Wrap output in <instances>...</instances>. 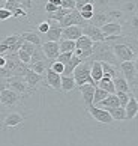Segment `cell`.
<instances>
[{"label":"cell","instance_id":"1","mask_svg":"<svg viewBox=\"0 0 138 146\" xmlns=\"http://www.w3.org/2000/svg\"><path fill=\"white\" fill-rule=\"evenodd\" d=\"M87 62H105L110 65H114V66H119V60L116 59L113 48L108 42H95L93 48H92V56L87 59Z\"/></svg>","mask_w":138,"mask_h":146},{"label":"cell","instance_id":"2","mask_svg":"<svg viewBox=\"0 0 138 146\" xmlns=\"http://www.w3.org/2000/svg\"><path fill=\"white\" fill-rule=\"evenodd\" d=\"M5 88L14 90L15 94H18L20 96H23V100L35 94V90L29 89L27 83L24 82V77H9V78H5Z\"/></svg>","mask_w":138,"mask_h":146},{"label":"cell","instance_id":"3","mask_svg":"<svg viewBox=\"0 0 138 146\" xmlns=\"http://www.w3.org/2000/svg\"><path fill=\"white\" fill-rule=\"evenodd\" d=\"M23 42L24 41L20 36V33L5 36L3 39H0V54L6 56V54H11V53H17L21 48V45H23Z\"/></svg>","mask_w":138,"mask_h":146},{"label":"cell","instance_id":"4","mask_svg":"<svg viewBox=\"0 0 138 146\" xmlns=\"http://www.w3.org/2000/svg\"><path fill=\"white\" fill-rule=\"evenodd\" d=\"M72 77L75 80V84L78 88L83 84H95V82L92 80V75H90V62H87V60L81 62L75 69H74Z\"/></svg>","mask_w":138,"mask_h":146},{"label":"cell","instance_id":"5","mask_svg":"<svg viewBox=\"0 0 138 146\" xmlns=\"http://www.w3.org/2000/svg\"><path fill=\"white\" fill-rule=\"evenodd\" d=\"M113 48V53L116 59L119 60V63L122 62H134V59L137 56V53L132 50L128 44H122V42H108Z\"/></svg>","mask_w":138,"mask_h":146},{"label":"cell","instance_id":"6","mask_svg":"<svg viewBox=\"0 0 138 146\" xmlns=\"http://www.w3.org/2000/svg\"><path fill=\"white\" fill-rule=\"evenodd\" d=\"M26 116L24 113H21L18 110H12L6 113L2 119V123H0V128L2 129H8V128H17L20 125H23V122L26 121Z\"/></svg>","mask_w":138,"mask_h":146},{"label":"cell","instance_id":"7","mask_svg":"<svg viewBox=\"0 0 138 146\" xmlns=\"http://www.w3.org/2000/svg\"><path fill=\"white\" fill-rule=\"evenodd\" d=\"M60 27L65 29V27H69V26H78V27L84 29L86 26H89V21H86L81 15H80V12L77 9L74 11H69V12L63 17V20L60 21Z\"/></svg>","mask_w":138,"mask_h":146},{"label":"cell","instance_id":"8","mask_svg":"<svg viewBox=\"0 0 138 146\" xmlns=\"http://www.w3.org/2000/svg\"><path fill=\"white\" fill-rule=\"evenodd\" d=\"M0 96H2V104L6 107V109H15L18 107L21 102H23V96H20L18 94H15L14 90L11 89H3L0 90Z\"/></svg>","mask_w":138,"mask_h":146},{"label":"cell","instance_id":"9","mask_svg":"<svg viewBox=\"0 0 138 146\" xmlns=\"http://www.w3.org/2000/svg\"><path fill=\"white\" fill-rule=\"evenodd\" d=\"M87 111L92 115L93 119H96L99 123H102V125H114V121H113V117L110 116L108 110L99 109L96 106H90V107H87Z\"/></svg>","mask_w":138,"mask_h":146},{"label":"cell","instance_id":"10","mask_svg":"<svg viewBox=\"0 0 138 146\" xmlns=\"http://www.w3.org/2000/svg\"><path fill=\"white\" fill-rule=\"evenodd\" d=\"M42 51H44L45 57L48 59L50 62H54L60 54V50H59V42H50V41H45L42 42Z\"/></svg>","mask_w":138,"mask_h":146},{"label":"cell","instance_id":"11","mask_svg":"<svg viewBox=\"0 0 138 146\" xmlns=\"http://www.w3.org/2000/svg\"><path fill=\"white\" fill-rule=\"evenodd\" d=\"M62 39V27L56 21H50V30L47 32L42 38V42L50 41V42H59Z\"/></svg>","mask_w":138,"mask_h":146},{"label":"cell","instance_id":"12","mask_svg":"<svg viewBox=\"0 0 138 146\" xmlns=\"http://www.w3.org/2000/svg\"><path fill=\"white\" fill-rule=\"evenodd\" d=\"M44 82L47 83L50 89H54V90H60V84H62V75L60 74H56L51 68H48L44 74Z\"/></svg>","mask_w":138,"mask_h":146},{"label":"cell","instance_id":"13","mask_svg":"<svg viewBox=\"0 0 138 146\" xmlns=\"http://www.w3.org/2000/svg\"><path fill=\"white\" fill-rule=\"evenodd\" d=\"M119 69H120V74L126 78L128 84H131L132 82H134L135 77H137V74H138L137 69H135L134 62H122L119 65Z\"/></svg>","mask_w":138,"mask_h":146},{"label":"cell","instance_id":"14","mask_svg":"<svg viewBox=\"0 0 138 146\" xmlns=\"http://www.w3.org/2000/svg\"><path fill=\"white\" fill-rule=\"evenodd\" d=\"M24 82L27 83L29 89H32V90L36 92V90H38L39 83L44 82V75H39V74L33 72L32 69H27V72L24 74Z\"/></svg>","mask_w":138,"mask_h":146},{"label":"cell","instance_id":"15","mask_svg":"<svg viewBox=\"0 0 138 146\" xmlns=\"http://www.w3.org/2000/svg\"><path fill=\"white\" fill-rule=\"evenodd\" d=\"M83 35L90 38L93 42H104L105 41V36H104L102 32H101V29L95 27V26H92L90 23H89V26H86V27L83 29Z\"/></svg>","mask_w":138,"mask_h":146},{"label":"cell","instance_id":"16","mask_svg":"<svg viewBox=\"0 0 138 146\" xmlns=\"http://www.w3.org/2000/svg\"><path fill=\"white\" fill-rule=\"evenodd\" d=\"M122 24L119 23V21H111V23H107L105 26H102L101 27V32L104 33L105 38L108 36H119L122 35Z\"/></svg>","mask_w":138,"mask_h":146},{"label":"cell","instance_id":"17","mask_svg":"<svg viewBox=\"0 0 138 146\" xmlns=\"http://www.w3.org/2000/svg\"><path fill=\"white\" fill-rule=\"evenodd\" d=\"M125 113H126V121H134L138 117V101L132 95H129L128 104L125 106Z\"/></svg>","mask_w":138,"mask_h":146},{"label":"cell","instance_id":"18","mask_svg":"<svg viewBox=\"0 0 138 146\" xmlns=\"http://www.w3.org/2000/svg\"><path fill=\"white\" fill-rule=\"evenodd\" d=\"M95 84H83L80 86V92H81L83 101L86 104V109L90 106H93V94H95Z\"/></svg>","mask_w":138,"mask_h":146},{"label":"cell","instance_id":"19","mask_svg":"<svg viewBox=\"0 0 138 146\" xmlns=\"http://www.w3.org/2000/svg\"><path fill=\"white\" fill-rule=\"evenodd\" d=\"M80 36H83V29L78 26H69V27L62 29V39L77 41Z\"/></svg>","mask_w":138,"mask_h":146},{"label":"cell","instance_id":"20","mask_svg":"<svg viewBox=\"0 0 138 146\" xmlns=\"http://www.w3.org/2000/svg\"><path fill=\"white\" fill-rule=\"evenodd\" d=\"M92 26H95V27H102V26H105L107 23H111V20L108 17L107 11H104V12H93V17L92 20L89 21Z\"/></svg>","mask_w":138,"mask_h":146},{"label":"cell","instance_id":"21","mask_svg":"<svg viewBox=\"0 0 138 146\" xmlns=\"http://www.w3.org/2000/svg\"><path fill=\"white\" fill-rule=\"evenodd\" d=\"M20 36L23 38V41L26 42H30L36 47H41L42 45V36L38 33V32H33V30H27V32H21Z\"/></svg>","mask_w":138,"mask_h":146},{"label":"cell","instance_id":"22","mask_svg":"<svg viewBox=\"0 0 138 146\" xmlns=\"http://www.w3.org/2000/svg\"><path fill=\"white\" fill-rule=\"evenodd\" d=\"M90 75H92V80L95 82V84H98L101 82V78L104 77L101 62H90Z\"/></svg>","mask_w":138,"mask_h":146},{"label":"cell","instance_id":"23","mask_svg":"<svg viewBox=\"0 0 138 146\" xmlns=\"http://www.w3.org/2000/svg\"><path fill=\"white\" fill-rule=\"evenodd\" d=\"M120 11L125 14V17H131V15L138 14V3L135 0H125V3L122 5Z\"/></svg>","mask_w":138,"mask_h":146},{"label":"cell","instance_id":"24","mask_svg":"<svg viewBox=\"0 0 138 146\" xmlns=\"http://www.w3.org/2000/svg\"><path fill=\"white\" fill-rule=\"evenodd\" d=\"M51 63L53 62H50L48 59H47V60H39V62H35V63H30L29 65V69H32L33 72L39 74V75H44L47 69L51 66Z\"/></svg>","mask_w":138,"mask_h":146},{"label":"cell","instance_id":"25","mask_svg":"<svg viewBox=\"0 0 138 146\" xmlns=\"http://www.w3.org/2000/svg\"><path fill=\"white\" fill-rule=\"evenodd\" d=\"M114 88H116V92H123V94H131V89H129V84L128 82H126V78L123 77V75H117L114 80Z\"/></svg>","mask_w":138,"mask_h":146},{"label":"cell","instance_id":"26","mask_svg":"<svg viewBox=\"0 0 138 146\" xmlns=\"http://www.w3.org/2000/svg\"><path fill=\"white\" fill-rule=\"evenodd\" d=\"M96 107L108 110V109H116V107H120V106H119V100H117V96H116V94H113V95H108L104 101H101Z\"/></svg>","mask_w":138,"mask_h":146},{"label":"cell","instance_id":"27","mask_svg":"<svg viewBox=\"0 0 138 146\" xmlns=\"http://www.w3.org/2000/svg\"><path fill=\"white\" fill-rule=\"evenodd\" d=\"M77 88L75 80H74L72 75H62V84H60V90L63 92H72L74 89Z\"/></svg>","mask_w":138,"mask_h":146},{"label":"cell","instance_id":"28","mask_svg":"<svg viewBox=\"0 0 138 146\" xmlns=\"http://www.w3.org/2000/svg\"><path fill=\"white\" fill-rule=\"evenodd\" d=\"M98 88H101L102 90H105L107 94H110V95H113V94H116V88H114V83H113V80H111L110 77H104L101 78V82L96 84Z\"/></svg>","mask_w":138,"mask_h":146},{"label":"cell","instance_id":"29","mask_svg":"<svg viewBox=\"0 0 138 146\" xmlns=\"http://www.w3.org/2000/svg\"><path fill=\"white\" fill-rule=\"evenodd\" d=\"M101 65H102V71H104L105 77H110L111 80H114L117 75H120L119 66H114V65H110V63H105V62H102Z\"/></svg>","mask_w":138,"mask_h":146},{"label":"cell","instance_id":"30","mask_svg":"<svg viewBox=\"0 0 138 146\" xmlns=\"http://www.w3.org/2000/svg\"><path fill=\"white\" fill-rule=\"evenodd\" d=\"M93 44L95 42L90 39V38L83 35V36H80L78 39L75 41V48H78V50H92Z\"/></svg>","mask_w":138,"mask_h":146},{"label":"cell","instance_id":"31","mask_svg":"<svg viewBox=\"0 0 138 146\" xmlns=\"http://www.w3.org/2000/svg\"><path fill=\"white\" fill-rule=\"evenodd\" d=\"M110 116L113 117L114 122H122V121H126V113L123 107H116V109H108Z\"/></svg>","mask_w":138,"mask_h":146},{"label":"cell","instance_id":"32","mask_svg":"<svg viewBox=\"0 0 138 146\" xmlns=\"http://www.w3.org/2000/svg\"><path fill=\"white\" fill-rule=\"evenodd\" d=\"M80 63H81V59L77 57V56H72L71 60L65 65V69H63V74H62V75H72L74 69H75Z\"/></svg>","mask_w":138,"mask_h":146},{"label":"cell","instance_id":"33","mask_svg":"<svg viewBox=\"0 0 138 146\" xmlns=\"http://www.w3.org/2000/svg\"><path fill=\"white\" fill-rule=\"evenodd\" d=\"M59 50H60V53H72L75 50V41L60 39L59 41Z\"/></svg>","mask_w":138,"mask_h":146},{"label":"cell","instance_id":"34","mask_svg":"<svg viewBox=\"0 0 138 146\" xmlns=\"http://www.w3.org/2000/svg\"><path fill=\"white\" fill-rule=\"evenodd\" d=\"M110 94H107V92L105 90H102L101 88H95V94H93V106H98L101 101H104L105 98H107Z\"/></svg>","mask_w":138,"mask_h":146},{"label":"cell","instance_id":"35","mask_svg":"<svg viewBox=\"0 0 138 146\" xmlns=\"http://www.w3.org/2000/svg\"><path fill=\"white\" fill-rule=\"evenodd\" d=\"M107 14H108V17H110L111 21H119V23H120V21L125 18V14L122 12L120 9H111V8H108Z\"/></svg>","mask_w":138,"mask_h":146},{"label":"cell","instance_id":"36","mask_svg":"<svg viewBox=\"0 0 138 146\" xmlns=\"http://www.w3.org/2000/svg\"><path fill=\"white\" fill-rule=\"evenodd\" d=\"M108 9V0H93V12H104Z\"/></svg>","mask_w":138,"mask_h":146},{"label":"cell","instance_id":"37","mask_svg":"<svg viewBox=\"0 0 138 146\" xmlns=\"http://www.w3.org/2000/svg\"><path fill=\"white\" fill-rule=\"evenodd\" d=\"M39 60H47V57L44 54V51H42V48L41 47H36L33 56H32V59H30V63H35V62H39Z\"/></svg>","mask_w":138,"mask_h":146},{"label":"cell","instance_id":"38","mask_svg":"<svg viewBox=\"0 0 138 146\" xmlns=\"http://www.w3.org/2000/svg\"><path fill=\"white\" fill-rule=\"evenodd\" d=\"M36 30L39 32V35H41V36H44V35L47 33V32L50 30V21H48V20L41 21V23H39L38 26H36Z\"/></svg>","mask_w":138,"mask_h":146},{"label":"cell","instance_id":"39","mask_svg":"<svg viewBox=\"0 0 138 146\" xmlns=\"http://www.w3.org/2000/svg\"><path fill=\"white\" fill-rule=\"evenodd\" d=\"M129 95H131V94H123V92H116V96H117V100H119V106H120V107H123V109H125V106L128 104Z\"/></svg>","mask_w":138,"mask_h":146},{"label":"cell","instance_id":"40","mask_svg":"<svg viewBox=\"0 0 138 146\" xmlns=\"http://www.w3.org/2000/svg\"><path fill=\"white\" fill-rule=\"evenodd\" d=\"M129 89H131V95L138 101V74H137V77H135L134 82L129 84Z\"/></svg>","mask_w":138,"mask_h":146},{"label":"cell","instance_id":"41","mask_svg":"<svg viewBox=\"0 0 138 146\" xmlns=\"http://www.w3.org/2000/svg\"><path fill=\"white\" fill-rule=\"evenodd\" d=\"M21 50H24L27 54H30V57L33 56V53H35V50H36V45H33V44H30V42H23V45H21Z\"/></svg>","mask_w":138,"mask_h":146},{"label":"cell","instance_id":"42","mask_svg":"<svg viewBox=\"0 0 138 146\" xmlns=\"http://www.w3.org/2000/svg\"><path fill=\"white\" fill-rule=\"evenodd\" d=\"M72 56H74L72 53H60L59 57H57L56 60H57V62H60V63H63V65H66V63L72 59Z\"/></svg>","mask_w":138,"mask_h":146},{"label":"cell","instance_id":"43","mask_svg":"<svg viewBox=\"0 0 138 146\" xmlns=\"http://www.w3.org/2000/svg\"><path fill=\"white\" fill-rule=\"evenodd\" d=\"M50 68H51L56 74H60V75H62V74H63V69H65V65L60 63V62H57V60H54V62L51 63Z\"/></svg>","mask_w":138,"mask_h":146},{"label":"cell","instance_id":"44","mask_svg":"<svg viewBox=\"0 0 138 146\" xmlns=\"http://www.w3.org/2000/svg\"><path fill=\"white\" fill-rule=\"evenodd\" d=\"M27 15H29V12H27L24 8H17V9L12 12V17H14V18H26Z\"/></svg>","mask_w":138,"mask_h":146},{"label":"cell","instance_id":"45","mask_svg":"<svg viewBox=\"0 0 138 146\" xmlns=\"http://www.w3.org/2000/svg\"><path fill=\"white\" fill-rule=\"evenodd\" d=\"M62 2V8L68 9V11H74L75 9V0H60Z\"/></svg>","mask_w":138,"mask_h":146},{"label":"cell","instance_id":"46","mask_svg":"<svg viewBox=\"0 0 138 146\" xmlns=\"http://www.w3.org/2000/svg\"><path fill=\"white\" fill-rule=\"evenodd\" d=\"M9 18H12V12H9L5 8H0V21H6Z\"/></svg>","mask_w":138,"mask_h":146},{"label":"cell","instance_id":"47","mask_svg":"<svg viewBox=\"0 0 138 146\" xmlns=\"http://www.w3.org/2000/svg\"><path fill=\"white\" fill-rule=\"evenodd\" d=\"M123 3H125V0H108V8H111V9H120Z\"/></svg>","mask_w":138,"mask_h":146},{"label":"cell","instance_id":"48","mask_svg":"<svg viewBox=\"0 0 138 146\" xmlns=\"http://www.w3.org/2000/svg\"><path fill=\"white\" fill-rule=\"evenodd\" d=\"M42 9H44V12L45 14H53V12H56V11L57 9H59V8H57V6H54V5H53V3H50V2H47L45 5H44V8H42Z\"/></svg>","mask_w":138,"mask_h":146},{"label":"cell","instance_id":"49","mask_svg":"<svg viewBox=\"0 0 138 146\" xmlns=\"http://www.w3.org/2000/svg\"><path fill=\"white\" fill-rule=\"evenodd\" d=\"M84 5H93V0H75V9L80 11Z\"/></svg>","mask_w":138,"mask_h":146},{"label":"cell","instance_id":"50","mask_svg":"<svg viewBox=\"0 0 138 146\" xmlns=\"http://www.w3.org/2000/svg\"><path fill=\"white\" fill-rule=\"evenodd\" d=\"M78 12H93V5H84Z\"/></svg>","mask_w":138,"mask_h":146},{"label":"cell","instance_id":"51","mask_svg":"<svg viewBox=\"0 0 138 146\" xmlns=\"http://www.w3.org/2000/svg\"><path fill=\"white\" fill-rule=\"evenodd\" d=\"M80 15L86 20V21H90L92 20V17H93V12H80Z\"/></svg>","mask_w":138,"mask_h":146},{"label":"cell","instance_id":"52","mask_svg":"<svg viewBox=\"0 0 138 146\" xmlns=\"http://www.w3.org/2000/svg\"><path fill=\"white\" fill-rule=\"evenodd\" d=\"M32 2H33V8L35 6H42V8H44V5L47 3V2H48V0H32Z\"/></svg>","mask_w":138,"mask_h":146},{"label":"cell","instance_id":"53","mask_svg":"<svg viewBox=\"0 0 138 146\" xmlns=\"http://www.w3.org/2000/svg\"><path fill=\"white\" fill-rule=\"evenodd\" d=\"M5 65H6V57L0 54V69H2V68H5Z\"/></svg>","mask_w":138,"mask_h":146},{"label":"cell","instance_id":"54","mask_svg":"<svg viewBox=\"0 0 138 146\" xmlns=\"http://www.w3.org/2000/svg\"><path fill=\"white\" fill-rule=\"evenodd\" d=\"M50 3H53L54 6H57V8H62V2L60 0H48Z\"/></svg>","mask_w":138,"mask_h":146},{"label":"cell","instance_id":"55","mask_svg":"<svg viewBox=\"0 0 138 146\" xmlns=\"http://www.w3.org/2000/svg\"><path fill=\"white\" fill-rule=\"evenodd\" d=\"M134 65H135V69H137V72H138V53H137V56L134 59Z\"/></svg>","mask_w":138,"mask_h":146},{"label":"cell","instance_id":"56","mask_svg":"<svg viewBox=\"0 0 138 146\" xmlns=\"http://www.w3.org/2000/svg\"><path fill=\"white\" fill-rule=\"evenodd\" d=\"M3 5H5V2H2V0H0V8H3Z\"/></svg>","mask_w":138,"mask_h":146},{"label":"cell","instance_id":"57","mask_svg":"<svg viewBox=\"0 0 138 146\" xmlns=\"http://www.w3.org/2000/svg\"><path fill=\"white\" fill-rule=\"evenodd\" d=\"M0 104H2V96H0Z\"/></svg>","mask_w":138,"mask_h":146},{"label":"cell","instance_id":"58","mask_svg":"<svg viewBox=\"0 0 138 146\" xmlns=\"http://www.w3.org/2000/svg\"><path fill=\"white\" fill-rule=\"evenodd\" d=\"M2 2H8V0H2Z\"/></svg>","mask_w":138,"mask_h":146},{"label":"cell","instance_id":"59","mask_svg":"<svg viewBox=\"0 0 138 146\" xmlns=\"http://www.w3.org/2000/svg\"><path fill=\"white\" fill-rule=\"evenodd\" d=\"M135 2H137V3H138V0H135Z\"/></svg>","mask_w":138,"mask_h":146}]
</instances>
